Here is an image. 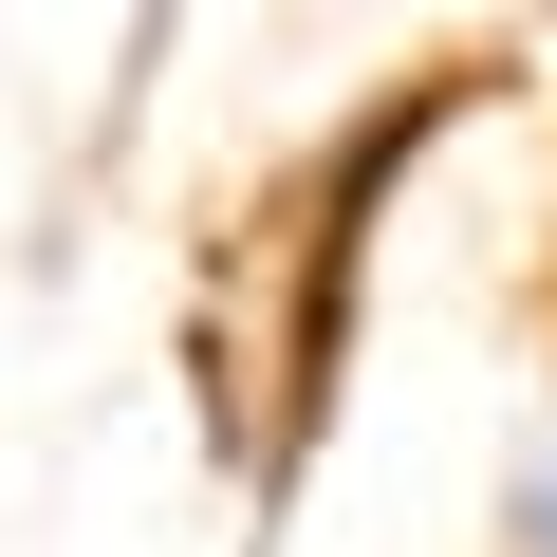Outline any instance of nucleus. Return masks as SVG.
Instances as JSON below:
<instances>
[{"mask_svg": "<svg viewBox=\"0 0 557 557\" xmlns=\"http://www.w3.org/2000/svg\"><path fill=\"white\" fill-rule=\"evenodd\" d=\"M428 112H446V75H409L335 168H298L260 223H223V260H205V298H186V391H205V428H223V465L278 502L317 465V428H335V354H354V260H372V205L409 186V149H428Z\"/></svg>", "mask_w": 557, "mask_h": 557, "instance_id": "obj_1", "label": "nucleus"}, {"mask_svg": "<svg viewBox=\"0 0 557 557\" xmlns=\"http://www.w3.org/2000/svg\"><path fill=\"white\" fill-rule=\"evenodd\" d=\"M502 557H557V409H539L520 465H502Z\"/></svg>", "mask_w": 557, "mask_h": 557, "instance_id": "obj_2", "label": "nucleus"}]
</instances>
